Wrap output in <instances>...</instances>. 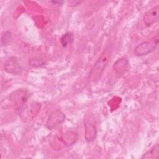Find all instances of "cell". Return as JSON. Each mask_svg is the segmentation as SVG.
<instances>
[{"mask_svg":"<svg viewBox=\"0 0 159 159\" xmlns=\"http://www.w3.org/2000/svg\"><path fill=\"white\" fill-rule=\"evenodd\" d=\"M111 56V50L109 48H106L101 57L94 64L89 74V80L93 82L98 81L101 75H102L104 70L107 66V63L110 61Z\"/></svg>","mask_w":159,"mask_h":159,"instance_id":"obj_1","label":"cell"},{"mask_svg":"<svg viewBox=\"0 0 159 159\" xmlns=\"http://www.w3.org/2000/svg\"><path fill=\"white\" fill-rule=\"evenodd\" d=\"M84 124L85 127V140L89 142H93L96 139L97 136L96 121L93 114L89 112L86 114L84 119Z\"/></svg>","mask_w":159,"mask_h":159,"instance_id":"obj_2","label":"cell"},{"mask_svg":"<svg viewBox=\"0 0 159 159\" xmlns=\"http://www.w3.org/2000/svg\"><path fill=\"white\" fill-rule=\"evenodd\" d=\"M158 34H157L150 41H145L139 43L134 49V53L137 56L147 55L153 52L158 43Z\"/></svg>","mask_w":159,"mask_h":159,"instance_id":"obj_3","label":"cell"},{"mask_svg":"<svg viewBox=\"0 0 159 159\" xmlns=\"http://www.w3.org/2000/svg\"><path fill=\"white\" fill-rule=\"evenodd\" d=\"M65 120V114L60 109L55 110L48 116L46 127L49 130H53L61 125Z\"/></svg>","mask_w":159,"mask_h":159,"instance_id":"obj_4","label":"cell"},{"mask_svg":"<svg viewBox=\"0 0 159 159\" xmlns=\"http://www.w3.org/2000/svg\"><path fill=\"white\" fill-rule=\"evenodd\" d=\"M4 68L7 73L12 75L20 74L23 70L19 60L15 57H11L5 61Z\"/></svg>","mask_w":159,"mask_h":159,"instance_id":"obj_5","label":"cell"},{"mask_svg":"<svg viewBox=\"0 0 159 159\" xmlns=\"http://www.w3.org/2000/svg\"><path fill=\"white\" fill-rule=\"evenodd\" d=\"M29 98V94L25 90H17L11 95V99L19 109L24 107Z\"/></svg>","mask_w":159,"mask_h":159,"instance_id":"obj_6","label":"cell"},{"mask_svg":"<svg viewBox=\"0 0 159 159\" xmlns=\"http://www.w3.org/2000/svg\"><path fill=\"white\" fill-rule=\"evenodd\" d=\"M159 17V6L150 9L147 11L143 16V22L147 27H150L155 24L158 20Z\"/></svg>","mask_w":159,"mask_h":159,"instance_id":"obj_7","label":"cell"},{"mask_svg":"<svg viewBox=\"0 0 159 159\" xmlns=\"http://www.w3.org/2000/svg\"><path fill=\"white\" fill-rule=\"evenodd\" d=\"M129 61L125 58L118 59L113 65V69L116 73L122 75L125 73L129 69Z\"/></svg>","mask_w":159,"mask_h":159,"instance_id":"obj_8","label":"cell"},{"mask_svg":"<svg viewBox=\"0 0 159 159\" xmlns=\"http://www.w3.org/2000/svg\"><path fill=\"white\" fill-rule=\"evenodd\" d=\"M141 158L158 159L159 158V144L157 143L154 146H153L150 149H149L145 153H143Z\"/></svg>","mask_w":159,"mask_h":159,"instance_id":"obj_9","label":"cell"},{"mask_svg":"<svg viewBox=\"0 0 159 159\" xmlns=\"http://www.w3.org/2000/svg\"><path fill=\"white\" fill-rule=\"evenodd\" d=\"M73 41L74 35L71 32H68L63 34L60 39V42L63 47H66L68 45L73 43Z\"/></svg>","mask_w":159,"mask_h":159,"instance_id":"obj_10","label":"cell"},{"mask_svg":"<svg viewBox=\"0 0 159 159\" xmlns=\"http://www.w3.org/2000/svg\"><path fill=\"white\" fill-rule=\"evenodd\" d=\"M77 134L73 132H68L64 135V136L62 138V140H63V142L66 145L70 146L75 143L76 140H77Z\"/></svg>","mask_w":159,"mask_h":159,"instance_id":"obj_11","label":"cell"},{"mask_svg":"<svg viewBox=\"0 0 159 159\" xmlns=\"http://www.w3.org/2000/svg\"><path fill=\"white\" fill-rule=\"evenodd\" d=\"M29 63L31 66H32L34 68L42 67V66H45L46 64L45 61L43 59L37 58V57L32 58L29 59Z\"/></svg>","mask_w":159,"mask_h":159,"instance_id":"obj_12","label":"cell"},{"mask_svg":"<svg viewBox=\"0 0 159 159\" xmlns=\"http://www.w3.org/2000/svg\"><path fill=\"white\" fill-rule=\"evenodd\" d=\"M12 39L11 33L9 31L4 32L1 36V45L6 46L7 45Z\"/></svg>","mask_w":159,"mask_h":159,"instance_id":"obj_13","label":"cell"}]
</instances>
